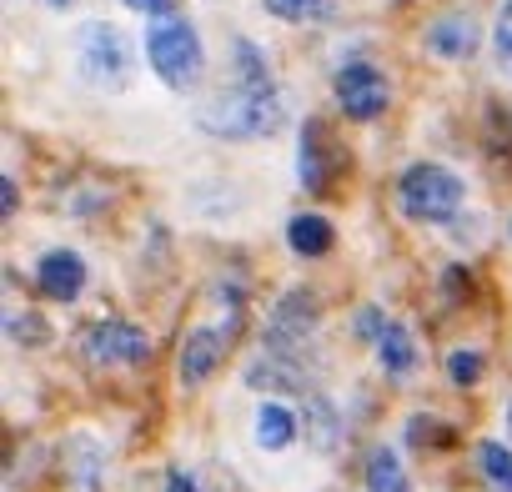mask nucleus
Segmentation results:
<instances>
[{
  "label": "nucleus",
  "instance_id": "f257e3e1",
  "mask_svg": "<svg viewBox=\"0 0 512 492\" xmlns=\"http://www.w3.org/2000/svg\"><path fill=\"white\" fill-rule=\"evenodd\" d=\"M196 126L211 136L251 141V136H272L282 126V101L277 91H251V86H226L221 96L196 106Z\"/></svg>",
  "mask_w": 512,
  "mask_h": 492
},
{
  "label": "nucleus",
  "instance_id": "f03ea898",
  "mask_svg": "<svg viewBox=\"0 0 512 492\" xmlns=\"http://www.w3.org/2000/svg\"><path fill=\"white\" fill-rule=\"evenodd\" d=\"M146 61L151 71L171 86V91H186L201 81V66H206V51H201V36L186 16H156L146 26Z\"/></svg>",
  "mask_w": 512,
  "mask_h": 492
},
{
  "label": "nucleus",
  "instance_id": "7ed1b4c3",
  "mask_svg": "<svg viewBox=\"0 0 512 492\" xmlns=\"http://www.w3.org/2000/svg\"><path fill=\"white\" fill-rule=\"evenodd\" d=\"M462 201H467L462 176L447 171V166H437V161H417V166H407L397 176V206L412 221H427V226L452 221L462 211Z\"/></svg>",
  "mask_w": 512,
  "mask_h": 492
},
{
  "label": "nucleus",
  "instance_id": "20e7f679",
  "mask_svg": "<svg viewBox=\"0 0 512 492\" xmlns=\"http://www.w3.org/2000/svg\"><path fill=\"white\" fill-rule=\"evenodd\" d=\"M76 66L91 86L101 91H126L131 86V71H136V51L126 41L121 26L111 21H86L76 31Z\"/></svg>",
  "mask_w": 512,
  "mask_h": 492
},
{
  "label": "nucleus",
  "instance_id": "39448f33",
  "mask_svg": "<svg viewBox=\"0 0 512 492\" xmlns=\"http://www.w3.org/2000/svg\"><path fill=\"white\" fill-rule=\"evenodd\" d=\"M81 357L91 367H136L151 357V342L136 322H91L81 332Z\"/></svg>",
  "mask_w": 512,
  "mask_h": 492
},
{
  "label": "nucleus",
  "instance_id": "423d86ee",
  "mask_svg": "<svg viewBox=\"0 0 512 492\" xmlns=\"http://www.w3.org/2000/svg\"><path fill=\"white\" fill-rule=\"evenodd\" d=\"M332 96H337L342 116H352V121H372V116L387 111V76H382L377 66H367V61H352V66L337 71Z\"/></svg>",
  "mask_w": 512,
  "mask_h": 492
},
{
  "label": "nucleus",
  "instance_id": "0eeeda50",
  "mask_svg": "<svg viewBox=\"0 0 512 492\" xmlns=\"http://www.w3.org/2000/svg\"><path fill=\"white\" fill-rule=\"evenodd\" d=\"M317 297L307 292V287H292L272 312H267V342H277V347H302V342H312V332H317Z\"/></svg>",
  "mask_w": 512,
  "mask_h": 492
},
{
  "label": "nucleus",
  "instance_id": "6e6552de",
  "mask_svg": "<svg viewBox=\"0 0 512 492\" xmlns=\"http://www.w3.org/2000/svg\"><path fill=\"white\" fill-rule=\"evenodd\" d=\"M246 387H262V392H307L302 352L267 342V352H256L251 367H246Z\"/></svg>",
  "mask_w": 512,
  "mask_h": 492
},
{
  "label": "nucleus",
  "instance_id": "1a4fd4ad",
  "mask_svg": "<svg viewBox=\"0 0 512 492\" xmlns=\"http://www.w3.org/2000/svg\"><path fill=\"white\" fill-rule=\"evenodd\" d=\"M477 46H482V31H477V21L467 11H447V16H437L427 26V51L437 61H472Z\"/></svg>",
  "mask_w": 512,
  "mask_h": 492
},
{
  "label": "nucleus",
  "instance_id": "9d476101",
  "mask_svg": "<svg viewBox=\"0 0 512 492\" xmlns=\"http://www.w3.org/2000/svg\"><path fill=\"white\" fill-rule=\"evenodd\" d=\"M36 287L51 297V302H76L81 287H86V262L76 252H66V246H56V252H46L36 262Z\"/></svg>",
  "mask_w": 512,
  "mask_h": 492
},
{
  "label": "nucleus",
  "instance_id": "9b49d317",
  "mask_svg": "<svg viewBox=\"0 0 512 492\" xmlns=\"http://www.w3.org/2000/svg\"><path fill=\"white\" fill-rule=\"evenodd\" d=\"M221 352H226V332L196 327V332L186 337V347H181V382H186V387H201V382L211 377V367L221 362Z\"/></svg>",
  "mask_w": 512,
  "mask_h": 492
},
{
  "label": "nucleus",
  "instance_id": "f8f14e48",
  "mask_svg": "<svg viewBox=\"0 0 512 492\" xmlns=\"http://www.w3.org/2000/svg\"><path fill=\"white\" fill-rule=\"evenodd\" d=\"M302 432H307V442L317 452H332L342 442V412H337V402L322 397V392H307L302 397Z\"/></svg>",
  "mask_w": 512,
  "mask_h": 492
},
{
  "label": "nucleus",
  "instance_id": "ddd939ff",
  "mask_svg": "<svg viewBox=\"0 0 512 492\" xmlns=\"http://www.w3.org/2000/svg\"><path fill=\"white\" fill-rule=\"evenodd\" d=\"M292 437H297V412L292 407H282V402H262V407H256V447H262V452H282V447H292Z\"/></svg>",
  "mask_w": 512,
  "mask_h": 492
},
{
  "label": "nucleus",
  "instance_id": "4468645a",
  "mask_svg": "<svg viewBox=\"0 0 512 492\" xmlns=\"http://www.w3.org/2000/svg\"><path fill=\"white\" fill-rule=\"evenodd\" d=\"M377 362L392 372V377H412L417 372V342L402 322H387V332L377 337Z\"/></svg>",
  "mask_w": 512,
  "mask_h": 492
},
{
  "label": "nucleus",
  "instance_id": "2eb2a0df",
  "mask_svg": "<svg viewBox=\"0 0 512 492\" xmlns=\"http://www.w3.org/2000/svg\"><path fill=\"white\" fill-rule=\"evenodd\" d=\"M66 462H71L76 492H101V477H106V452H101V442L76 437V442L66 447Z\"/></svg>",
  "mask_w": 512,
  "mask_h": 492
},
{
  "label": "nucleus",
  "instance_id": "dca6fc26",
  "mask_svg": "<svg viewBox=\"0 0 512 492\" xmlns=\"http://www.w3.org/2000/svg\"><path fill=\"white\" fill-rule=\"evenodd\" d=\"M287 241H292L297 257H322L327 246H332V221H322V216H292L287 221Z\"/></svg>",
  "mask_w": 512,
  "mask_h": 492
},
{
  "label": "nucleus",
  "instance_id": "f3484780",
  "mask_svg": "<svg viewBox=\"0 0 512 492\" xmlns=\"http://www.w3.org/2000/svg\"><path fill=\"white\" fill-rule=\"evenodd\" d=\"M367 492H407V472H402L392 447H372L367 452Z\"/></svg>",
  "mask_w": 512,
  "mask_h": 492
},
{
  "label": "nucleus",
  "instance_id": "a211bd4d",
  "mask_svg": "<svg viewBox=\"0 0 512 492\" xmlns=\"http://www.w3.org/2000/svg\"><path fill=\"white\" fill-rule=\"evenodd\" d=\"M477 467L492 492H512V447L502 442H477Z\"/></svg>",
  "mask_w": 512,
  "mask_h": 492
},
{
  "label": "nucleus",
  "instance_id": "6ab92c4d",
  "mask_svg": "<svg viewBox=\"0 0 512 492\" xmlns=\"http://www.w3.org/2000/svg\"><path fill=\"white\" fill-rule=\"evenodd\" d=\"M297 176L307 191H322V126L307 121L302 126V151H297Z\"/></svg>",
  "mask_w": 512,
  "mask_h": 492
},
{
  "label": "nucleus",
  "instance_id": "aec40b11",
  "mask_svg": "<svg viewBox=\"0 0 512 492\" xmlns=\"http://www.w3.org/2000/svg\"><path fill=\"white\" fill-rule=\"evenodd\" d=\"M447 377H452L457 387L482 382V352H452V357H447Z\"/></svg>",
  "mask_w": 512,
  "mask_h": 492
},
{
  "label": "nucleus",
  "instance_id": "412c9836",
  "mask_svg": "<svg viewBox=\"0 0 512 492\" xmlns=\"http://www.w3.org/2000/svg\"><path fill=\"white\" fill-rule=\"evenodd\" d=\"M262 6H267L277 21H307L317 0H262Z\"/></svg>",
  "mask_w": 512,
  "mask_h": 492
},
{
  "label": "nucleus",
  "instance_id": "4be33fe9",
  "mask_svg": "<svg viewBox=\"0 0 512 492\" xmlns=\"http://www.w3.org/2000/svg\"><path fill=\"white\" fill-rule=\"evenodd\" d=\"M382 332H387V317H382L377 307H362V312H357V337H367V342H377Z\"/></svg>",
  "mask_w": 512,
  "mask_h": 492
},
{
  "label": "nucleus",
  "instance_id": "5701e85b",
  "mask_svg": "<svg viewBox=\"0 0 512 492\" xmlns=\"http://www.w3.org/2000/svg\"><path fill=\"white\" fill-rule=\"evenodd\" d=\"M497 51L512 56V0H502V11H497Z\"/></svg>",
  "mask_w": 512,
  "mask_h": 492
},
{
  "label": "nucleus",
  "instance_id": "b1692460",
  "mask_svg": "<svg viewBox=\"0 0 512 492\" xmlns=\"http://www.w3.org/2000/svg\"><path fill=\"white\" fill-rule=\"evenodd\" d=\"M126 6L141 11V16H151V21L156 16H176V0H126Z\"/></svg>",
  "mask_w": 512,
  "mask_h": 492
},
{
  "label": "nucleus",
  "instance_id": "393cba45",
  "mask_svg": "<svg viewBox=\"0 0 512 492\" xmlns=\"http://www.w3.org/2000/svg\"><path fill=\"white\" fill-rule=\"evenodd\" d=\"M442 282H447V297H467V272L462 267H447Z\"/></svg>",
  "mask_w": 512,
  "mask_h": 492
},
{
  "label": "nucleus",
  "instance_id": "a878e982",
  "mask_svg": "<svg viewBox=\"0 0 512 492\" xmlns=\"http://www.w3.org/2000/svg\"><path fill=\"white\" fill-rule=\"evenodd\" d=\"M166 492H201V487H196L186 472H176V467H171V472H166Z\"/></svg>",
  "mask_w": 512,
  "mask_h": 492
},
{
  "label": "nucleus",
  "instance_id": "bb28decb",
  "mask_svg": "<svg viewBox=\"0 0 512 492\" xmlns=\"http://www.w3.org/2000/svg\"><path fill=\"white\" fill-rule=\"evenodd\" d=\"M0 196H6V206H0V211H6V216H16V201H21V196H16V181H11V176L0 181Z\"/></svg>",
  "mask_w": 512,
  "mask_h": 492
},
{
  "label": "nucleus",
  "instance_id": "cd10ccee",
  "mask_svg": "<svg viewBox=\"0 0 512 492\" xmlns=\"http://www.w3.org/2000/svg\"><path fill=\"white\" fill-rule=\"evenodd\" d=\"M46 6H66V0H46Z\"/></svg>",
  "mask_w": 512,
  "mask_h": 492
},
{
  "label": "nucleus",
  "instance_id": "c85d7f7f",
  "mask_svg": "<svg viewBox=\"0 0 512 492\" xmlns=\"http://www.w3.org/2000/svg\"><path fill=\"white\" fill-rule=\"evenodd\" d=\"M507 422H512V407H507Z\"/></svg>",
  "mask_w": 512,
  "mask_h": 492
},
{
  "label": "nucleus",
  "instance_id": "c756f323",
  "mask_svg": "<svg viewBox=\"0 0 512 492\" xmlns=\"http://www.w3.org/2000/svg\"><path fill=\"white\" fill-rule=\"evenodd\" d=\"M507 236H512V226H507Z\"/></svg>",
  "mask_w": 512,
  "mask_h": 492
}]
</instances>
